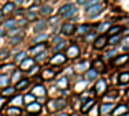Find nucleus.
I'll use <instances>...</instances> for the list:
<instances>
[{"mask_svg": "<svg viewBox=\"0 0 129 116\" xmlns=\"http://www.w3.org/2000/svg\"><path fill=\"white\" fill-rule=\"evenodd\" d=\"M56 85L59 89H67L69 87V79H67V77H62V78L58 79Z\"/></svg>", "mask_w": 129, "mask_h": 116, "instance_id": "obj_20", "label": "nucleus"}, {"mask_svg": "<svg viewBox=\"0 0 129 116\" xmlns=\"http://www.w3.org/2000/svg\"><path fill=\"white\" fill-rule=\"evenodd\" d=\"M44 48H45V45L43 44V42L41 44H36L33 48H30V53L32 55H39L41 51H44Z\"/></svg>", "mask_w": 129, "mask_h": 116, "instance_id": "obj_22", "label": "nucleus"}, {"mask_svg": "<svg viewBox=\"0 0 129 116\" xmlns=\"http://www.w3.org/2000/svg\"><path fill=\"white\" fill-rule=\"evenodd\" d=\"M52 42H54V44H58V42H60V37H54Z\"/></svg>", "mask_w": 129, "mask_h": 116, "instance_id": "obj_49", "label": "nucleus"}, {"mask_svg": "<svg viewBox=\"0 0 129 116\" xmlns=\"http://www.w3.org/2000/svg\"><path fill=\"white\" fill-rule=\"evenodd\" d=\"M35 66V60L32 57H25V59L21 62V70H29Z\"/></svg>", "mask_w": 129, "mask_h": 116, "instance_id": "obj_9", "label": "nucleus"}, {"mask_svg": "<svg viewBox=\"0 0 129 116\" xmlns=\"http://www.w3.org/2000/svg\"><path fill=\"white\" fill-rule=\"evenodd\" d=\"M3 17V13H2V11H0V18H2Z\"/></svg>", "mask_w": 129, "mask_h": 116, "instance_id": "obj_57", "label": "nucleus"}, {"mask_svg": "<svg viewBox=\"0 0 129 116\" xmlns=\"http://www.w3.org/2000/svg\"><path fill=\"white\" fill-rule=\"evenodd\" d=\"M41 77H43V79H52L55 77V72L52 70H44L41 72Z\"/></svg>", "mask_w": 129, "mask_h": 116, "instance_id": "obj_26", "label": "nucleus"}, {"mask_svg": "<svg viewBox=\"0 0 129 116\" xmlns=\"http://www.w3.org/2000/svg\"><path fill=\"white\" fill-rule=\"evenodd\" d=\"M45 93H47V91H45L43 85H36V86H33V89H32V94H35L36 97H44Z\"/></svg>", "mask_w": 129, "mask_h": 116, "instance_id": "obj_7", "label": "nucleus"}, {"mask_svg": "<svg viewBox=\"0 0 129 116\" xmlns=\"http://www.w3.org/2000/svg\"><path fill=\"white\" fill-rule=\"evenodd\" d=\"M36 59H37V60H41V59H44V53H40L39 56L36 57Z\"/></svg>", "mask_w": 129, "mask_h": 116, "instance_id": "obj_54", "label": "nucleus"}, {"mask_svg": "<svg viewBox=\"0 0 129 116\" xmlns=\"http://www.w3.org/2000/svg\"><path fill=\"white\" fill-rule=\"evenodd\" d=\"M56 22H58V18H54V19H51V21H50V23H51V25H55Z\"/></svg>", "mask_w": 129, "mask_h": 116, "instance_id": "obj_51", "label": "nucleus"}, {"mask_svg": "<svg viewBox=\"0 0 129 116\" xmlns=\"http://www.w3.org/2000/svg\"><path fill=\"white\" fill-rule=\"evenodd\" d=\"M7 113L10 116H19L21 115V108H18V106H10V108L7 109Z\"/></svg>", "mask_w": 129, "mask_h": 116, "instance_id": "obj_24", "label": "nucleus"}, {"mask_svg": "<svg viewBox=\"0 0 129 116\" xmlns=\"http://www.w3.org/2000/svg\"><path fill=\"white\" fill-rule=\"evenodd\" d=\"M110 27H111V25H110V22H104V23H102V25L99 26V32L100 33H104V32H107V30L110 29Z\"/></svg>", "mask_w": 129, "mask_h": 116, "instance_id": "obj_34", "label": "nucleus"}, {"mask_svg": "<svg viewBox=\"0 0 129 116\" xmlns=\"http://www.w3.org/2000/svg\"><path fill=\"white\" fill-rule=\"evenodd\" d=\"M121 41V38H119V34H115V36H111V38H110V44L111 45H117L118 42Z\"/></svg>", "mask_w": 129, "mask_h": 116, "instance_id": "obj_38", "label": "nucleus"}, {"mask_svg": "<svg viewBox=\"0 0 129 116\" xmlns=\"http://www.w3.org/2000/svg\"><path fill=\"white\" fill-rule=\"evenodd\" d=\"M119 32H121V27L119 26H113L109 29V36L111 37V36H115V34H119Z\"/></svg>", "mask_w": 129, "mask_h": 116, "instance_id": "obj_32", "label": "nucleus"}, {"mask_svg": "<svg viewBox=\"0 0 129 116\" xmlns=\"http://www.w3.org/2000/svg\"><path fill=\"white\" fill-rule=\"evenodd\" d=\"M124 44H125V47H126V45H129V36H126V37L124 38Z\"/></svg>", "mask_w": 129, "mask_h": 116, "instance_id": "obj_50", "label": "nucleus"}, {"mask_svg": "<svg viewBox=\"0 0 129 116\" xmlns=\"http://www.w3.org/2000/svg\"><path fill=\"white\" fill-rule=\"evenodd\" d=\"M29 116H32V115H29Z\"/></svg>", "mask_w": 129, "mask_h": 116, "instance_id": "obj_62", "label": "nucleus"}, {"mask_svg": "<svg viewBox=\"0 0 129 116\" xmlns=\"http://www.w3.org/2000/svg\"><path fill=\"white\" fill-rule=\"evenodd\" d=\"M35 18H36L35 13H27V19H35Z\"/></svg>", "mask_w": 129, "mask_h": 116, "instance_id": "obj_47", "label": "nucleus"}, {"mask_svg": "<svg viewBox=\"0 0 129 116\" xmlns=\"http://www.w3.org/2000/svg\"><path fill=\"white\" fill-rule=\"evenodd\" d=\"M4 34H6V30L0 27V37H3V36H4Z\"/></svg>", "mask_w": 129, "mask_h": 116, "instance_id": "obj_52", "label": "nucleus"}, {"mask_svg": "<svg viewBox=\"0 0 129 116\" xmlns=\"http://www.w3.org/2000/svg\"><path fill=\"white\" fill-rule=\"evenodd\" d=\"M4 102H6V100H4V97H0V109L3 108V105H4Z\"/></svg>", "mask_w": 129, "mask_h": 116, "instance_id": "obj_48", "label": "nucleus"}, {"mask_svg": "<svg viewBox=\"0 0 129 116\" xmlns=\"http://www.w3.org/2000/svg\"><path fill=\"white\" fill-rule=\"evenodd\" d=\"M115 53H117V51H115V49H111L110 52H107V53L104 55V59H111V57L114 56Z\"/></svg>", "mask_w": 129, "mask_h": 116, "instance_id": "obj_41", "label": "nucleus"}, {"mask_svg": "<svg viewBox=\"0 0 129 116\" xmlns=\"http://www.w3.org/2000/svg\"><path fill=\"white\" fill-rule=\"evenodd\" d=\"M93 38H95V34H93V33H91V34H85V41H87V42L93 41Z\"/></svg>", "mask_w": 129, "mask_h": 116, "instance_id": "obj_42", "label": "nucleus"}, {"mask_svg": "<svg viewBox=\"0 0 129 116\" xmlns=\"http://www.w3.org/2000/svg\"><path fill=\"white\" fill-rule=\"evenodd\" d=\"M22 41V33L21 34H18V36H15V37L11 38V41H10V44L11 45H15V44H18V42H21Z\"/></svg>", "mask_w": 129, "mask_h": 116, "instance_id": "obj_37", "label": "nucleus"}, {"mask_svg": "<svg viewBox=\"0 0 129 116\" xmlns=\"http://www.w3.org/2000/svg\"><path fill=\"white\" fill-rule=\"evenodd\" d=\"M0 116H4V115H0Z\"/></svg>", "mask_w": 129, "mask_h": 116, "instance_id": "obj_61", "label": "nucleus"}, {"mask_svg": "<svg viewBox=\"0 0 129 116\" xmlns=\"http://www.w3.org/2000/svg\"><path fill=\"white\" fill-rule=\"evenodd\" d=\"M48 105V111L52 112V111H58V106H56V100H50V101L47 102Z\"/></svg>", "mask_w": 129, "mask_h": 116, "instance_id": "obj_31", "label": "nucleus"}, {"mask_svg": "<svg viewBox=\"0 0 129 116\" xmlns=\"http://www.w3.org/2000/svg\"><path fill=\"white\" fill-rule=\"evenodd\" d=\"M58 14L62 18H64V19H67V18L74 17V15L77 14V7H76V4H73V3H67V4H64L59 8Z\"/></svg>", "mask_w": 129, "mask_h": 116, "instance_id": "obj_1", "label": "nucleus"}, {"mask_svg": "<svg viewBox=\"0 0 129 116\" xmlns=\"http://www.w3.org/2000/svg\"><path fill=\"white\" fill-rule=\"evenodd\" d=\"M35 94H32V93H30V94H26V96H25V98H23V100H25V101L27 102V104H30V102H33V100H35Z\"/></svg>", "mask_w": 129, "mask_h": 116, "instance_id": "obj_40", "label": "nucleus"}, {"mask_svg": "<svg viewBox=\"0 0 129 116\" xmlns=\"http://www.w3.org/2000/svg\"><path fill=\"white\" fill-rule=\"evenodd\" d=\"M114 109V104H103L102 106H100V113H103V115H107V113H110V112Z\"/></svg>", "mask_w": 129, "mask_h": 116, "instance_id": "obj_17", "label": "nucleus"}, {"mask_svg": "<svg viewBox=\"0 0 129 116\" xmlns=\"http://www.w3.org/2000/svg\"><path fill=\"white\" fill-rule=\"evenodd\" d=\"M87 2H88V0H77L78 4H87Z\"/></svg>", "mask_w": 129, "mask_h": 116, "instance_id": "obj_53", "label": "nucleus"}, {"mask_svg": "<svg viewBox=\"0 0 129 116\" xmlns=\"http://www.w3.org/2000/svg\"><path fill=\"white\" fill-rule=\"evenodd\" d=\"M103 4H100V3H95V4L92 6H88V7H85V14L88 15V17H96L98 14H100L103 11Z\"/></svg>", "mask_w": 129, "mask_h": 116, "instance_id": "obj_2", "label": "nucleus"}, {"mask_svg": "<svg viewBox=\"0 0 129 116\" xmlns=\"http://www.w3.org/2000/svg\"><path fill=\"white\" fill-rule=\"evenodd\" d=\"M88 68H89V63L88 62L77 63V64L74 66V71H77V72H84V71H87Z\"/></svg>", "mask_w": 129, "mask_h": 116, "instance_id": "obj_15", "label": "nucleus"}, {"mask_svg": "<svg viewBox=\"0 0 129 116\" xmlns=\"http://www.w3.org/2000/svg\"><path fill=\"white\" fill-rule=\"evenodd\" d=\"M15 25H17V22H15V19H8V21H6L4 22V25H3V29H14Z\"/></svg>", "mask_w": 129, "mask_h": 116, "instance_id": "obj_27", "label": "nucleus"}, {"mask_svg": "<svg viewBox=\"0 0 129 116\" xmlns=\"http://www.w3.org/2000/svg\"><path fill=\"white\" fill-rule=\"evenodd\" d=\"M17 3H22V0H17Z\"/></svg>", "mask_w": 129, "mask_h": 116, "instance_id": "obj_56", "label": "nucleus"}, {"mask_svg": "<svg viewBox=\"0 0 129 116\" xmlns=\"http://www.w3.org/2000/svg\"><path fill=\"white\" fill-rule=\"evenodd\" d=\"M64 47H66V42H64V41L58 42V44L54 47V52H55V53H58V52H59L60 49H62V48H64Z\"/></svg>", "mask_w": 129, "mask_h": 116, "instance_id": "obj_36", "label": "nucleus"}, {"mask_svg": "<svg viewBox=\"0 0 129 116\" xmlns=\"http://www.w3.org/2000/svg\"><path fill=\"white\" fill-rule=\"evenodd\" d=\"M10 82H11V78L8 77V75L2 74L0 75V89H6V87L10 85Z\"/></svg>", "mask_w": 129, "mask_h": 116, "instance_id": "obj_13", "label": "nucleus"}, {"mask_svg": "<svg viewBox=\"0 0 129 116\" xmlns=\"http://www.w3.org/2000/svg\"><path fill=\"white\" fill-rule=\"evenodd\" d=\"M37 70H39V67L33 66L32 68H29V72H27V74H29V75H35V74H36V71H37Z\"/></svg>", "mask_w": 129, "mask_h": 116, "instance_id": "obj_45", "label": "nucleus"}, {"mask_svg": "<svg viewBox=\"0 0 129 116\" xmlns=\"http://www.w3.org/2000/svg\"><path fill=\"white\" fill-rule=\"evenodd\" d=\"M106 44H107V37H106V36H100V37L96 38L93 47L96 48V49H102V48L106 47Z\"/></svg>", "mask_w": 129, "mask_h": 116, "instance_id": "obj_10", "label": "nucleus"}, {"mask_svg": "<svg viewBox=\"0 0 129 116\" xmlns=\"http://www.w3.org/2000/svg\"><path fill=\"white\" fill-rule=\"evenodd\" d=\"M29 86V79H19V81L17 82V85H15V90H23L26 89V87Z\"/></svg>", "mask_w": 129, "mask_h": 116, "instance_id": "obj_16", "label": "nucleus"}, {"mask_svg": "<svg viewBox=\"0 0 129 116\" xmlns=\"http://www.w3.org/2000/svg\"><path fill=\"white\" fill-rule=\"evenodd\" d=\"M25 57H26V53H25V52H19V53L15 56V63H21L23 59H25Z\"/></svg>", "mask_w": 129, "mask_h": 116, "instance_id": "obj_39", "label": "nucleus"}, {"mask_svg": "<svg viewBox=\"0 0 129 116\" xmlns=\"http://www.w3.org/2000/svg\"><path fill=\"white\" fill-rule=\"evenodd\" d=\"M126 94H128V96H129V89H128V91H126Z\"/></svg>", "mask_w": 129, "mask_h": 116, "instance_id": "obj_59", "label": "nucleus"}, {"mask_svg": "<svg viewBox=\"0 0 129 116\" xmlns=\"http://www.w3.org/2000/svg\"><path fill=\"white\" fill-rule=\"evenodd\" d=\"M128 59H129L128 55H121V56H117L115 59L113 60V66H115V67H118V66H124L125 63L128 62Z\"/></svg>", "mask_w": 129, "mask_h": 116, "instance_id": "obj_8", "label": "nucleus"}, {"mask_svg": "<svg viewBox=\"0 0 129 116\" xmlns=\"http://www.w3.org/2000/svg\"><path fill=\"white\" fill-rule=\"evenodd\" d=\"M128 112V106L125 105H118L117 108L113 111V116H119V115H125Z\"/></svg>", "mask_w": 129, "mask_h": 116, "instance_id": "obj_18", "label": "nucleus"}, {"mask_svg": "<svg viewBox=\"0 0 129 116\" xmlns=\"http://www.w3.org/2000/svg\"><path fill=\"white\" fill-rule=\"evenodd\" d=\"M118 83L119 85H128L129 83V72H121L118 75Z\"/></svg>", "mask_w": 129, "mask_h": 116, "instance_id": "obj_19", "label": "nucleus"}, {"mask_svg": "<svg viewBox=\"0 0 129 116\" xmlns=\"http://www.w3.org/2000/svg\"><path fill=\"white\" fill-rule=\"evenodd\" d=\"M27 112H30V113H37V112L41 111V105H40L39 102H30L27 104Z\"/></svg>", "mask_w": 129, "mask_h": 116, "instance_id": "obj_12", "label": "nucleus"}, {"mask_svg": "<svg viewBox=\"0 0 129 116\" xmlns=\"http://www.w3.org/2000/svg\"><path fill=\"white\" fill-rule=\"evenodd\" d=\"M56 116H67L66 113H59V115H56Z\"/></svg>", "mask_w": 129, "mask_h": 116, "instance_id": "obj_55", "label": "nucleus"}, {"mask_svg": "<svg viewBox=\"0 0 129 116\" xmlns=\"http://www.w3.org/2000/svg\"><path fill=\"white\" fill-rule=\"evenodd\" d=\"M22 102H23V97H22V96H15L14 98L10 101L11 106H18V108L22 105Z\"/></svg>", "mask_w": 129, "mask_h": 116, "instance_id": "obj_23", "label": "nucleus"}, {"mask_svg": "<svg viewBox=\"0 0 129 116\" xmlns=\"http://www.w3.org/2000/svg\"><path fill=\"white\" fill-rule=\"evenodd\" d=\"M80 56V48L77 45H70L66 49V57L69 59H76V57Z\"/></svg>", "mask_w": 129, "mask_h": 116, "instance_id": "obj_4", "label": "nucleus"}, {"mask_svg": "<svg viewBox=\"0 0 129 116\" xmlns=\"http://www.w3.org/2000/svg\"><path fill=\"white\" fill-rule=\"evenodd\" d=\"M98 113H99V109H98L96 105H93V111H92V116H96Z\"/></svg>", "mask_w": 129, "mask_h": 116, "instance_id": "obj_46", "label": "nucleus"}, {"mask_svg": "<svg viewBox=\"0 0 129 116\" xmlns=\"http://www.w3.org/2000/svg\"><path fill=\"white\" fill-rule=\"evenodd\" d=\"M74 32H76V26L73 25V23L67 22V23H64V25H62V33L64 36H72Z\"/></svg>", "mask_w": 129, "mask_h": 116, "instance_id": "obj_6", "label": "nucleus"}, {"mask_svg": "<svg viewBox=\"0 0 129 116\" xmlns=\"http://www.w3.org/2000/svg\"><path fill=\"white\" fill-rule=\"evenodd\" d=\"M66 60H67V57H66V55H63V53H55L54 56L51 57V60H50V63L52 66H60V64H63V63H66Z\"/></svg>", "mask_w": 129, "mask_h": 116, "instance_id": "obj_3", "label": "nucleus"}, {"mask_svg": "<svg viewBox=\"0 0 129 116\" xmlns=\"http://www.w3.org/2000/svg\"><path fill=\"white\" fill-rule=\"evenodd\" d=\"M126 23H128V25H129V19H128V21H126Z\"/></svg>", "mask_w": 129, "mask_h": 116, "instance_id": "obj_60", "label": "nucleus"}, {"mask_svg": "<svg viewBox=\"0 0 129 116\" xmlns=\"http://www.w3.org/2000/svg\"><path fill=\"white\" fill-rule=\"evenodd\" d=\"M93 105H95V100H88L87 102L82 104V106H81V112H82V113H87V112H89L91 109L93 108Z\"/></svg>", "mask_w": 129, "mask_h": 116, "instance_id": "obj_14", "label": "nucleus"}, {"mask_svg": "<svg viewBox=\"0 0 129 116\" xmlns=\"http://www.w3.org/2000/svg\"><path fill=\"white\" fill-rule=\"evenodd\" d=\"M98 74H99V71L95 68H88L87 72H85V79L87 81H93V79L98 78Z\"/></svg>", "mask_w": 129, "mask_h": 116, "instance_id": "obj_11", "label": "nucleus"}, {"mask_svg": "<svg viewBox=\"0 0 129 116\" xmlns=\"http://www.w3.org/2000/svg\"><path fill=\"white\" fill-rule=\"evenodd\" d=\"M125 32H128V33H129V29H125Z\"/></svg>", "mask_w": 129, "mask_h": 116, "instance_id": "obj_58", "label": "nucleus"}, {"mask_svg": "<svg viewBox=\"0 0 129 116\" xmlns=\"http://www.w3.org/2000/svg\"><path fill=\"white\" fill-rule=\"evenodd\" d=\"M87 81H81V82H78L77 85H76L74 86V90H76V93H80V91H81L82 89H85V87H87Z\"/></svg>", "mask_w": 129, "mask_h": 116, "instance_id": "obj_30", "label": "nucleus"}, {"mask_svg": "<svg viewBox=\"0 0 129 116\" xmlns=\"http://www.w3.org/2000/svg\"><path fill=\"white\" fill-rule=\"evenodd\" d=\"M19 77H21V72H19V71H14V77L11 78V81H13V82H17L18 79H19Z\"/></svg>", "mask_w": 129, "mask_h": 116, "instance_id": "obj_43", "label": "nucleus"}, {"mask_svg": "<svg viewBox=\"0 0 129 116\" xmlns=\"http://www.w3.org/2000/svg\"><path fill=\"white\" fill-rule=\"evenodd\" d=\"M106 89H107L106 79H99V81H98V83L95 85V90H96V93L98 94H103L104 91H106Z\"/></svg>", "mask_w": 129, "mask_h": 116, "instance_id": "obj_5", "label": "nucleus"}, {"mask_svg": "<svg viewBox=\"0 0 129 116\" xmlns=\"http://www.w3.org/2000/svg\"><path fill=\"white\" fill-rule=\"evenodd\" d=\"M44 27H45V21L41 19V21H39V22L36 23V26H35V29H33V30H35L36 33H40V32H43Z\"/></svg>", "mask_w": 129, "mask_h": 116, "instance_id": "obj_28", "label": "nucleus"}, {"mask_svg": "<svg viewBox=\"0 0 129 116\" xmlns=\"http://www.w3.org/2000/svg\"><path fill=\"white\" fill-rule=\"evenodd\" d=\"M45 38H47V34H43V33H41V34L36 36V37L32 40V44H33V45H36V44H41V42L44 41Z\"/></svg>", "mask_w": 129, "mask_h": 116, "instance_id": "obj_25", "label": "nucleus"}, {"mask_svg": "<svg viewBox=\"0 0 129 116\" xmlns=\"http://www.w3.org/2000/svg\"><path fill=\"white\" fill-rule=\"evenodd\" d=\"M95 67L98 68V71H102L103 70V64L100 63V60H96V62H95Z\"/></svg>", "mask_w": 129, "mask_h": 116, "instance_id": "obj_44", "label": "nucleus"}, {"mask_svg": "<svg viewBox=\"0 0 129 116\" xmlns=\"http://www.w3.org/2000/svg\"><path fill=\"white\" fill-rule=\"evenodd\" d=\"M14 91H15V87H6V89L4 90H3V97H8V96H13V94H14Z\"/></svg>", "mask_w": 129, "mask_h": 116, "instance_id": "obj_33", "label": "nucleus"}, {"mask_svg": "<svg viewBox=\"0 0 129 116\" xmlns=\"http://www.w3.org/2000/svg\"><path fill=\"white\" fill-rule=\"evenodd\" d=\"M51 11H52L51 6H44V7H41V10H40V14L41 15H48V14H51Z\"/></svg>", "mask_w": 129, "mask_h": 116, "instance_id": "obj_35", "label": "nucleus"}, {"mask_svg": "<svg viewBox=\"0 0 129 116\" xmlns=\"http://www.w3.org/2000/svg\"><path fill=\"white\" fill-rule=\"evenodd\" d=\"M88 32H89V26L88 25H81L77 29V34L81 36V34H88Z\"/></svg>", "mask_w": 129, "mask_h": 116, "instance_id": "obj_29", "label": "nucleus"}, {"mask_svg": "<svg viewBox=\"0 0 129 116\" xmlns=\"http://www.w3.org/2000/svg\"><path fill=\"white\" fill-rule=\"evenodd\" d=\"M14 8H15V4H14V3H6L4 7H3V10H2V13H3V15H7V14L13 13Z\"/></svg>", "mask_w": 129, "mask_h": 116, "instance_id": "obj_21", "label": "nucleus"}]
</instances>
